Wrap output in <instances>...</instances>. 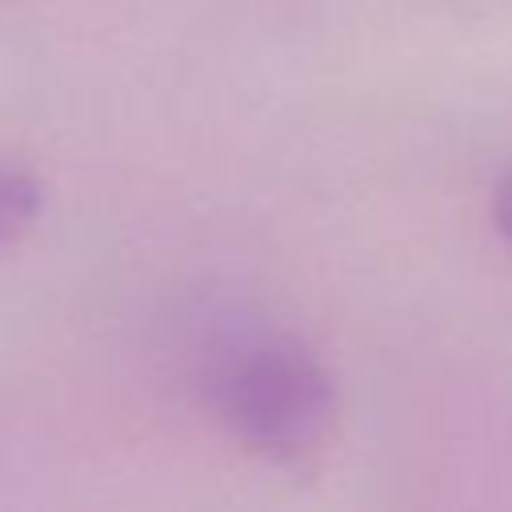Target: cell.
<instances>
[{
	"instance_id": "3",
	"label": "cell",
	"mask_w": 512,
	"mask_h": 512,
	"mask_svg": "<svg viewBox=\"0 0 512 512\" xmlns=\"http://www.w3.org/2000/svg\"><path fill=\"white\" fill-rule=\"evenodd\" d=\"M496 224H500V232L512 240V176L500 184V192H496Z\"/></svg>"
},
{
	"instance_id": "1",
	"label": "cell",
	"mask_w": 512,
	"mask_h": 512,
	"mask_svg": "<svg viewBox=\"0 0 512 512\" xmlns=\"http://www.w3.org/2000/svg\"><path fill=\"white\" fill-rule=\"evenodd\" d=\"M216 404L252 448L292 456L320 436L332 408V388L316 360L296 348L268 344L220 372Z\"/></svg>"
},
{
	"instance_id": "2",
	"label": "cell",
	"mask_w": 512,
	"mask_h": 512,
	"mask_svg": "<svg viewBox=\"0 0 512 512\" xmlns=\"http://www.w3.org/2000/svg\"><path fill=\"white\" fill-rule=\"evenodd\" d=\"M40 212V184L28 172L0 168V248L12 244Z\"/></svg>"
}]
</instances>
